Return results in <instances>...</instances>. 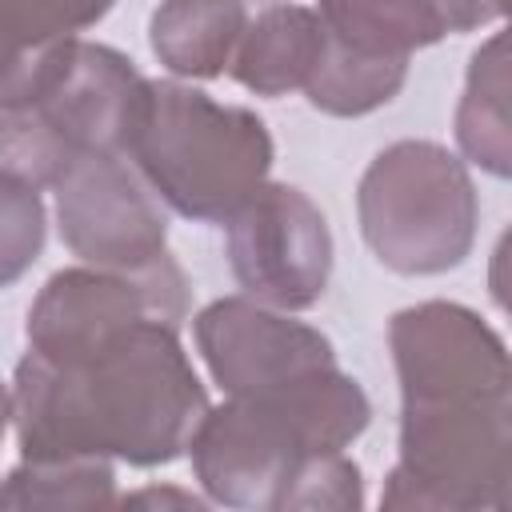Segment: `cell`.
<instances>
[{
    "mask_svg": "<svg viewBox=\"0 0 512 512\" xmlns=\"http://www.w3.org/2000/svg\"><path fill=\"white\" fill-rule=\"evenodd\" d=\"M400 380V456L384 508H508L512 372L504 336L468 304L424 300L388 324Z\"/></svg>",
    "mask_w": 512,
    "mask_h": 512,
    "instance_id": "1",
    "label": "cell"
},
{
    "mask_svg": "<svg viewBox=\"0 0 512 512\" xmlns=\"http://www.w3.org/2000/svg\"><path fill=\"white\" fill-rule=\"evenodd\" d=\"M12 428L24 460L172 464L208 412V392L180 344V324L140 320L72 352H24L12 380Z\"/></svg>",
    "mask_w": 512,
    "mask_h": 512,
    "instance_id": "2",
    "label": "cell"
},
{
    "mask_svg": "<svg viewBox=\"0 0 512 512\" xmlns=\"http://www.w3.org/2000/svg\"><path fill=\"white\" fill-rule=\"evenodd\" d=\"M368 424V392L332 364L208 408L188 440L192 472L212 504L284 512L300 472L320 456L344 452Z\"/></svg>",
    "mask_w": 512,
    "mask_h": 512,
    "instance_id": "3",
    "label": "cell"
},
{
    "mask_svg": "<svg viewBox=\"0 0 512 512\" xmlns=\"http://www.w3.org/2000/svg\"><path fill=\"white\" fill-rule=\"evenodd\" d=\"M128 156L176 216L224 224L268 184L276 148L252 108L220 104L180 80H148Z\"/></svg>",
    "mask_w": 512,
    "mask_h": 512,
    "instance_id": "4",
    "label": "cell"
},
{
    "mask_svg": "<svg viewBox=\"0 0 512 512\" xmlns=\"http://www.w3.org/2000/svg\"><path fill=\"white\" fill-rule=\"evenodd\" d=\"M144 96L148 80L124 52L64 40L32 100L0 108V172L52 188L80 156H128Z\"/></svg>",
    "mask_w": 512,
    "mask_h": 512,
    "instance_id": "5",
    "label": "cell"
},
{
    "mask_svg": "<svg viewBox=\"0 0 512 512\" xmlns=\"http://www.w3.org/2000/svg\"><path fill=\"white\" fill-rule=\"evenodd\" d=\"M360 236L400 276H436L476 244L480 196L468 164L436 140H396L364 168L356 188Z\"/></svg>",
    "mask_w": 512,
    "mask_h": 512,
    "instance_id": "6",
    "label": "cell"
},
{
    "mask_svg": "<svg viewBox=\"0 0 512 512\" xmlns=\"http://www.w3.org/2000/svg\"><path fill=\"white\" fill-rule=\"evenodd\" d=\"M324 44L304 84L312 108L328 116H368L408 80L416 48L448 36L428 0H320Z\"/></svg>",
    "mask_w": 512,
    "mask_h": 512,
    "instance_id": "7",
    "label": "cell"
},
{
    "mask_svg": "<svg viewBox=\"0 0 512 512\" xmlns=\"http://www.w3.org/2000/svg\"><path fill=\"white\" fill-rule=\"evenodd\" d=\"M140 320H188V276L164 252L144 268H64L56 272L28 308L24 336L36 356L84 352Z\"/></svg>",
    "mask_w": 512,
    "mask_h": 512,
    "instance_id": "8",
    "label": "cell"
},
{
    "mask_svg": "<svg viewBox=\"0 0 512 512\" xmlns=\"http://www.w3.org/2000/svg\"><path fill=\"white\" fill-rule=\"evenodd\" d=\"M224 252L236 284L280 312L312 308L332 276L324 212L292 184H264L224 220Z\"/></svg>",
    "mask_w": 512,
    "mask_h": 512,
    "instance_id": "9",
    "label": "cell"
},
{
    "mask_svg": "<svg viewBox=\"0 0 512 512\" xmlns=\"http://www.w3.org/2000/svg\"><path fill=\"white\" fill-rule=\"evenodd\" d=\"M52 192L60 240L84 264L144 268L168 252V216L124 156H80L56 176Z\"/></svg>",
    "mask_w": 512,
    "mask_h": 512,
    "instance_id": "10",
    "label": "cell"
},
{
    "mask_svg": "<svg viewBox=\"0 0 512 512\" xmlns=\"http://www.w3.org/2000/svg\"><path fill=\"white\" fill-rule=\"evenodd\" d=\"M196 348L228 396L292 384L336 364L332 340L252 296H224L196 312Z\"/></svg>",
    "mask_w": 512,
    "mask_h": 512,
    "instance_id": "11",
    "label": "cell"
},
{
    "mask_svg": "<svg viewBox=\"0 0 512 512\" xmlns=\"http://www.w3.org/2000/svg\"><path fill=\"white\" fill-rule=\"evenodd\" d=\"M320 20L300 4H272L244 24V36L232 52V80L256 96H288L308 84L320 60Z\"/></svg>",
    "mask_w": 512,
    "mask_h": 512,
    "instance_id": "12",
    "label": "cell"
},
{
    "mask_svg": "<svg viewBox=\"0 0 512 512\" xmlns=\"http://www.w3.org/2000/svg\"><path fill=\"white\" fill-rule=\"evenodd\" d=\"M244 24V0H160L148 20V44L172 76L212 80L228 72Z\"/></svg>",
    "mask_w": 512,
    "mask_h": 512,
    "instance_id": "13",
    "label": "cell"
},
{
    "mask_svg": "<svg viewBox=\"0 0 512 512\" xmlns=\"http://www.w3.org/2000/svg\"><path fill=\"white\" fill-rule=\"evenodd\" d=\"M456 144L464 160L488 176L512 172V128H508V36L492 32L468 64L464 96L456 104Z\"/></svg>",
    "mask_w": 512,
    "mask_h": 512,
    "instance_id": "14",
    "label": "cell"
},
{
    "mask_svg": "<svg viewBox=\"0 0 512 512\" xmlns=\"http://www.w3.org/2000/svg\"><path fill=\"white\" fill-rule=\"evenodd\" d=\"M116 504L112 460H20L0 480V508H104Z\"/></svg>",
    "mask_w": 512,
    "mask_h": 512,
    "instance_id": "15",
    "label": "cell"
},
{
    "mask_svg": "<svg viewBox=\"0 0 512 512\" xmlns=\"http://www.w3.org/2000/svg\"><path fill=\"white\" fill-rule=\"evenodd\" d=\"M116 0H0V36L16 48H52L100 24Z\"/></svg>",
    "mask_w": 512,
    "mask_h": 512,
    "instance_id": "16",
    "label": "cell"
},
{
    "mask_svg": "<svg viewBox=\"0 0 512 512\" xmlns=\"http://www.w3.org/2000/svg\"><path fill=\"white\" fill-rule=\"evenodd\" d=\"M48 212L40 188L0 172V288L16 284L44 252Z\"/></svg>",
    "mask_w": 512,
    "mask_h": 512,
    "instance_id": "17",
    "label": "cell"
},
{
    "mask_svg": "<svg viewBox=\"0 0 512 512\" xmlns=\"http://www.w3.org/2000/svg\"><path fill=\"white\" fill-rule=\"evenodd\" d=\"M60 44L52 48H16L0 36V108H16L32 100V92L44 84Z\"/></svg>",
    "mask_w": 512,
    "mask_h": 512,
    "instance_id": "18",
    "label": "cell"
},
{
    "mask_svg": "<svg viewBox=\"0 0 512 512\" xmlns=\"http://www.w3.org/2000/svg\"><path fill=\"white\" fill-rule=\"evenodd\" d=\"M448 32H472L504 16V0H428Z\"/></svg>",
    "mask_w": 512,
    "mask_h": 512,
    "instance_id": "19",
    "label": "cell"
},
{
    "mask_svg": "<svg viewBox=\"0 0 512 512\" xmlns=\"http://www.w3.org/2000/svg\"><path fill=\"white\" fill-rule=\"evenodd\" d=\"M116 504H180V508H196L200 500L196 496H188V492H156V488H148V492H136V496H124V500H116Z\"/></svg>",
    "mask_w": 512,
    "mask_h": 512,
    "instance_id": "20",
    "label": "cell"
},
{
    "mask_svg": "<svg viewBox=\"0 0 512 512\" xmlns=\"http://www.w3.org/2000/svg\"><path fill=\"white\" fill-rule=\"evenodd\" d=\"M8 420H12V400H8V388H4V380H0V440H4Z\"/></svg>",
    "mask_w": 512,
    "mask_h": 512,
    "instance_id": "21",
    "label": "cell"
}]
</instances>
